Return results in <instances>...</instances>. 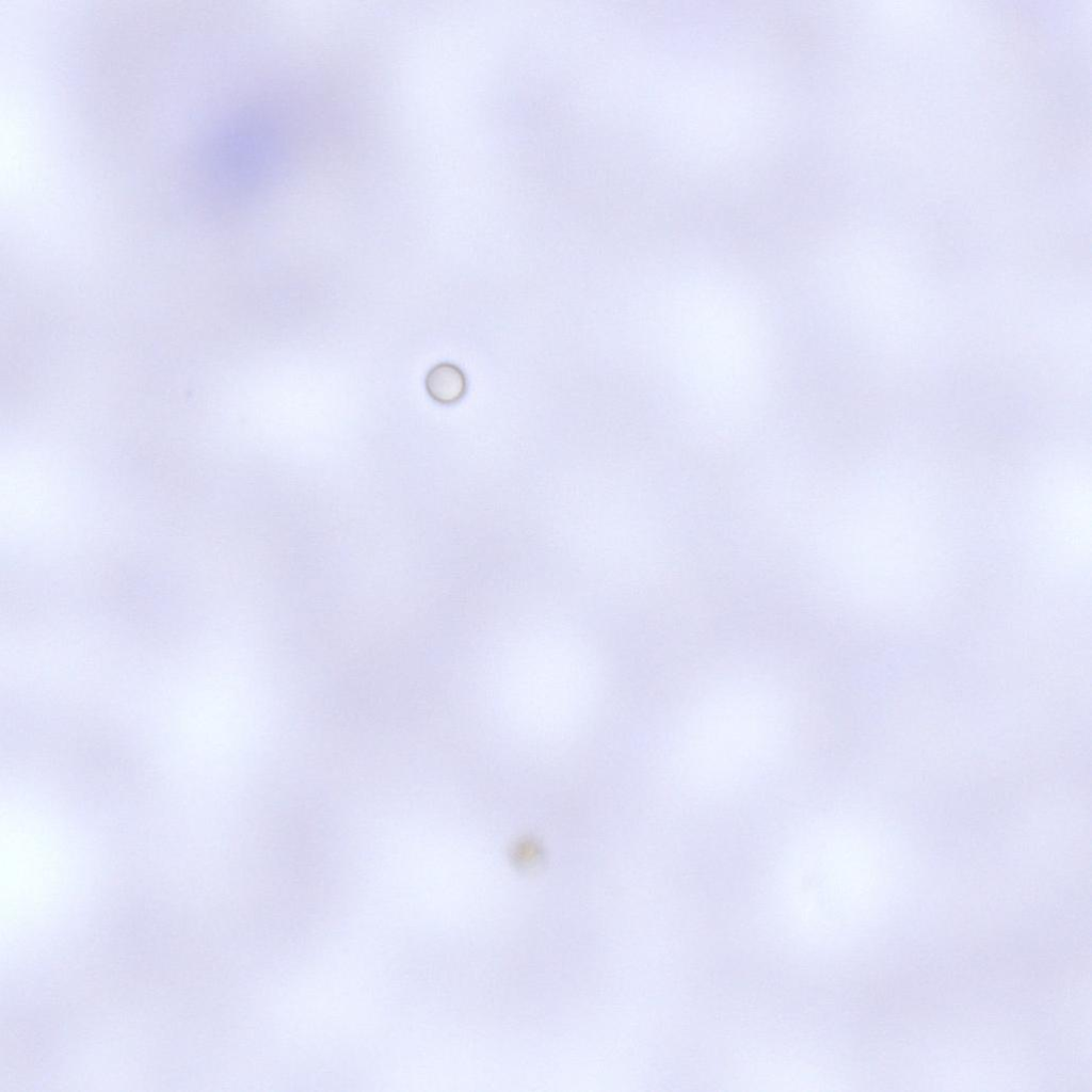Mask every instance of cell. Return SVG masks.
<instances>
[{
    "instance_id": "obj_1",
    "label": "cell",
    "mask_w": 1092,
    "mask_h": 1092,
    "mask_svg": "<svg viewBox=\"0 0 1092 1092\" xmlns=\"http://www.w3.org/2000/svg\"><path fill=\"white\" fill-rule=\"evenodd\" d=\"M732 701L730 705H727L726 701V705L713 707L708 703V706L690 720L685 736L688 742V758L712 748L695 759L694 765L698 768L712 756L701 773L705 774L712 764L706 777L712 774L711 780L714 782L728 781L727 774L729 781H735L743 776L745 771L752 772L753 766L757 767L762 756L768 757L765 752L771 748L770 742L777 740L782 728L780 710L775 703L768 700L762 703L760 700L754 708V702L750 700L745 708L743 700L742 705L736 700Z\"/></svg>"
},
{
    "instance_id": "obj_2",
    "label": "cell",
    "mask_w": 1092,
    "mask_h": 1092,
    "mask_svg": "<svg viewBox=\"0 0 1092 1092\" xmlns=\"http://www.w3.org/2000/svg\"><path fill=\"white\" fill-rule=\"evenodd\" d=\"M425 385L429 395L441 404L457 402L467 389V381L463 371L449 363H441L431 369Z\"/></svg>"
}]
</instances>
